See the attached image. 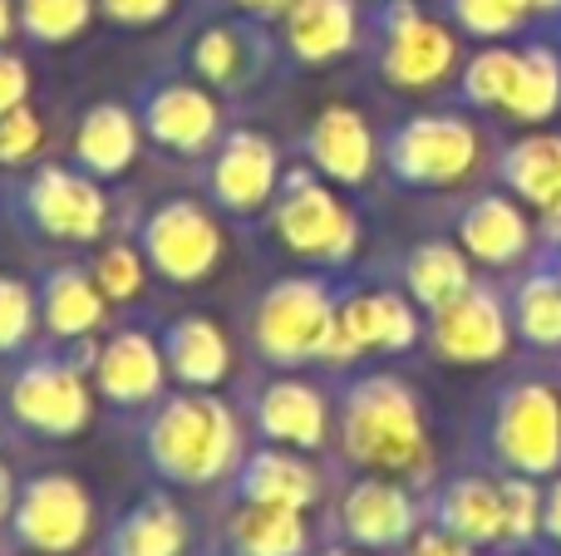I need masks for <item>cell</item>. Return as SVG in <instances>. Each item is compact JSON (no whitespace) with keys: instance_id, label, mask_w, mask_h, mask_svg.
<instances>
[{"instance_id":"30bf717a","label":"cell","mask_w":561,"mask_h":556,"mask_svg":"<svg viewBox=\"0 0 561 556\" xmlns=\"http://www.w3.org/2000/svg\"><path fill=\"white\" fill-rule=\"evenodd\" d=\"M419 305L404 286H340L335 325L325 335L320 364H355L359 355H404L419 345Z\"/></svg>"},{"instance_id":"8992f818","label":"cell","mask_w":561,"mask_h":556,"mask_svg":"<svg viewBox=\"0 0 561 556\" xmlns=\"http://www.w3.org/2000/svg\"><path fill=\"white\" fill-rule=\"evenodd\" d=\"M266 227L290 256H300L316 271H340L355 262L359 252V222L345 202H340L335 183L316 173V167L296 163L280 177V193L266 212Z\"/></svg>"},{"instance_id":"f907efd6","label":"cell","mask_w":561,"mask_h":556,"mask_svg":"<svg viewBox=\"0 0 561 556\" xmlns=\"http://www.w3.org/2000/svg\"><path fill=\"white\" fill-rule=\"evenodd\" d=\"M20 556H30V552H20Z\"/></svg>"},{"instance_id":"44dd1931","label":"cell","mask_w":561,"mask_h":556,"mask_svg":"<svg viewBox=\"0 0 561 556\" xmlns=\"http://www.w3.org/2000/svg\"><path fill=\"white\" fill-rule=\"evenodd\" d=\"M320 498H325V478H320V468L310 463V453L280 449V443H256V449H247L237 473L227 478V502L310 512Z\"/></svg>"},{"instance_id":"e575fe53","label":"cell","mask_w":561,"mask_h":556,"mask_svg":"<svg viewBox=\"0 0 561 556\" xmlns=\"http://www.w3.org/2000/svg\"><path fill=\"white\" fill-rule=\"evenodd\" d=\"M89 271H94L99 291L108 296V305H134L148 281V262L134 236L128 242H99L94 256H89Z\"/></svg>"},{"instance_id":"cb8c5ba5","label":"cell","mask_w":561,"mask_h":556,"mask_svg":"<svg viewBox=\"0 0 561 556\" xmlns=\"http://www.w3.org/2000/svg\"><path fill=\"white\" fill-rule=\"evenodd\" d=\"M365 35V15L359 0H296L280 20V49L290 65H330V59L350 55Z\"/></svg>"},{"instance_id":"52a82bcc","label":"cell","mask_w":561,"mask_h":556,"mask_svg":"<svg viewBox=\"0 0 561 556\" xmlns=\"http://www.w3.org/2000/svg\"><path fill=\"white\" fill-rule=\"evenodd\" d=\"M365 49L369 69L385 79L389 89H438L458 65V39L454 30H444L434 15L414 5V0H379L365 15Z\"/></svg>"},{"instance_id":"c3c4849f","label":"cell","mask_w":561,"mask_h":556,"mask_svg":"<svg viewBox=\"0 0 561 556\" xmlns=\"http://www.w3.org/2000/svg\"><path fill=\"white\" fill-rule=\"evenodd\" d=\"M316 556H369V552L350 547V542H335V547H325V552H316Z\"/></svg>"},{"instance_id":"ab89813d","label":"cell","mask_w":561,"mask_h":556,"mask_svg":"<svg viewBox=\"0 0 561 556\" xmlns=\"http://www.w3.org/2000/svg\"><path fill=\"white\" fill-rule=\"evenodd\" d=\"M45 143V124L30 104L0 114V167H25Z\"/></svg>"},{"instance_id":"8fae6325","label":"cell","mask_w":561,"mask_h":556,"mask_svg":"<svg viewBox=\"0 0 561 556\" xmlns=\"http://www.w3.org/2000/svg\"><path fill=\"white\" fill-rule=\"evenodd\" d=\"M488 449L507 473L552 478L561 468V399L537 380L497 390L488 414Z\"/></svg>"},{"instance_id":"9a60e30c","label":"cell","mask_w":561,"mask_h":556,"mask_svg":"<svg viewBox=\"0 0 561 556\" xmlns=\"http://www.w3.org/2000/svg\"><path fill=\"white\" fill-rule=\"evenodd\" d=\"M242 424L256 443L320 453L335 439V404L325 399L320 384L300 380L296 370H276L242 390Z\"/></svg>"},{"instance_id":"9c48e42d","label":"cell","mask_w":561,"mask_h":556,"mask_svg":"<svg viewBox=\"0 0 561 556\" xmlns=\"http://www.w3.org/2000/svg\"><path fill=\"white\" fill-rule=\"evenodd\" d=\"M379 163L399 187H454L473 173L478 134L458 114H409L385 134Z\"/></svg>"},{"instance_id":"681fc988","label":"cell","mask_w":561,"mask_h":556,"mask_svg":"<svg viewBox=\"0 0 561 556\" xmlns=\"http://www.w3.org/2000/svg\"><path fill=\"white\" fill-rule=\"evenodd\" d=\"M527 10H561V0H527Z\"/></svg>"},{"instance_id":"7bdbcfd3","label":"cell","mask_w":561,"mask_h":556,"mask_svg":"<svg viewBox=\"0 0 561 556\" xmlns=\"http://www.w3.org/2000/svg\"><path fill=\"white\" fill-rule=\"evenodd\" d=\"M399 556H478V547H468V542H458V537H448L444 528H419L414 537L399 547Z\"/></svg>"},{"instance_id":"603a6c76","label":"cell","mask_w":561,"mask_h":556,"mask_svg":"<svg viewBox=\"0 0 561 556\" xmlns=\"http://www.w3.org/2000/svg\"><path fill=\"white\" fill-rule=\"evenodd\" d=\"M138 148H144V124H138L134 104H114V99H99L79 114L75 124V143H69V163L79 173L99 177V183H118L128 167L138 163Z\"/></svg>"},{"instance_id":"4fadbf2b","label":"cell","mask_w":561,"mask_h":556,"mask_svg":"<svg viewBox=\"0 0 561 556\" xmlns=\"http://www.w3.org/2000/svg\"><path fill=\"white\" fill-rule=\"evenodd\" d=\"M134 114L144 138L173 158H207L222 128V99L197 74H158L144 79L134 94Z\"/></svg>"},{"instance_id":"7a4b0ae2","label":"cell","mask_w":561,"mask_h":556,"mask_svg":"<svg viewBox=\"0 0 561 556\" xmlns=\"http://www.w3.org/2000/svg\"><path fill=\"white\" fill-rule=\"evenodd\" d=\"M335 449L350 468L414 478L428 468V424L399 374H350L335 394Z\"/></svg>"},{"instance_id":"b9f144b4","label":"cell","mask_w":561,"mask_h":556,"mask_svg":"<svg viewBox=\"0 0 561 556\" xmlns=\"http://www.w3.org/2000/svg\"><path fill=\"white\" fill-rule=\"evenodd\" d=\"M30 104V65L15 55V49L0 45V114Z\"/></svg>"},{"instance_id":"836d02e7","label":"cell","mask_w":561,"mask_h":556,"mask_svg":"<svg viewBox=\"0 0 561 556\" xmlns=\"http://www.w3.org/2000/svg\"><path fill=\"white\" fill-rule=\"evenodd\" d=\"M94 0H15V30L39 49L69 45L94 20Z\"/></svg>"},{"instance_id":"e0dca14e","label":"cell","mask_w":561,"mask_h":556,"mask_svg":"<svg viewBox=\"0 0 561 556\" xmlns=\"http://www.w3.org/2000/svg\"><path fill=\"white\" fill-rule=\"evenodd\" d=\"M419 532V502L404 478L359 473L335 502V537L359 552H399Z\"/></svg>"},{"instance_id":"3957f363","label":"cell","mask_w":561,"mask_h":556,"mask_svg":"<svg viewBox=\"0 0 561 556\" xmlns=\"http://www.w3.org/2000/svg\"><path fill=\"white\" fill-rule=\"evenodd\" d=\"M0 212L39 246H94L108 232V193L75 163H39L15 183H0Z\"/></svg>"},{"instance_id":"60d3db41","label":"cell","mask_w":561,"mask_h":556,"mask_svg":"<svg viewBox=\"0 0 561 556\" xmlns=\"http://www.w3.org/2000/svg\"><path fill=\"white\" fill-rule=\"evenodd\" d=\"M94 5H99V15L114 20V25L138 30V25H158V20H168L178 0H94Z\"/></svg>"},{"instance_id":"7c38bea8","label":"cell","mask_w":561,"mask_h":556,"mask_svg":"<svg viewBox=\"0 0 561 556\" xmlns=\"http://www.w3.org/2000/svg\"><path fill=\"white\" fill-rule=\"evenodd\" d=\"M94 532V498L89 488L65 468H45L20 478L15 518H10L5 537L15 542V552L30 556H69L79 552Z\"/></svg>"},{"instance_id":"f35d334b","label":"cell","mask_w":561,"mask_h":556,"mask_svg":"<svg viewBox=\"0 0 561 556\" xmlns=\"http://www.w3.org/2000/svg\"><path fill=\"white\" fill-rule=\"evenodd\" d=\"M497 488H503V528H507V542L527 547V542L542 532V488H537L533 478H523V473L503 478Z\"/></svg>"},{"instance_id":"5bb4252c","label":"cell","mask_w":561,"mask_h":556,"mask_svg":"<svg viewBox=\"0 0 561 556\" xmlns=\"http://www.w3.org/2000/svg\"><path fill=\"white\" fill-rule=\"evenodd\" d=\"M280 153L266 134L256 128H227L213 143V153L203 158V193L232 222H256L272 212L280 193Z\"/></svg>"},{"instance_id":"ba28073f","label":"cell","mask_w":561,"mask_h":556,"mask_svg":"<svg viewBox=\"0 0 561 556\" xmlns=\"http://www.w3.org/2000/svg\"><path fill=\"white\" fill-rule=\"evenodd\" d=\"M213 202L197 197H163L134 227V242L144 252L148 271L168 286H203L222 266V222Z\"/></svg>"},{"instance_id":"7402d4cb","label":"cell","mask_w":561,"mask_h":556,"mask_svg":"<svg viewBox=\"0 0 561 556\" xmlns=\"http://www.w3.org/2000/svg\"><path fill=\"white\" fill-rule=\"evenodd\" d=\"M35 305L49 340H89L104 335L108 296L99 291L89 262H49L35 271Z\"/></svg>"},{"instance_id":"bcb514c9","label":"cell","mask_w":561,"mask_h":556,"mask_svg":"<svg viewBox=\"0 0 561 556\" xmlns=\"http://www.w3.org/2000/svg\"><path fill=\"white\" fill-rule=\"evenodd\" d=\"M542 532L561 547V478L542 493Z\"/></svg>"},{"instance_id":"f6af8a7d","label":"cell","mask_w":561,"mask_h":556,"mask_svg":"<svg viewBox=\"0 0 561 556\" xmlns=\"http://www.w3.org/2000/svg\"><path fill=\"white\" fill-rule=\"evenodd\" d=\"M15 498H20V478L10 473V463L0 459V532H10V518H15Z\"/></svg>"},{"instance_id":"8d00e7d4","label":"cell","mask_w":561,"mask_h":556,"mask_svg":"<svg viewBox=\"0 0 561 556\" xmlns=\"http://www.w3.org/2000/svg\"><path fill=\"white\" fill-rule=\"evenodd\" d=\"M513 79H517V49H478L463 65L458 94L473 108H503L507 94H513Z\"/></svg>"},{"instance_id":"d6986e66","label":"cell","mask_w":561,"mask_h":556,"mask_svg":"<svg viewBox=\"0 0 561 556\" xmlns=\"http://www.w3.org/2000/svg\"><path fill=\"white\" fill-rule=\"evenodd\" d=\"M428 350L448 364H493L507 355L513 340V311L503 305V296L488 286H468L458 301L428 311Z\"/></svg>"},{"instance_id":"ac0fdd59","label":"cell","mask_w":561,"mask_h":556,"mask_svg":"<svg viewBox=\"0 0 561 556\" xmlns=\"http://www.w3.org/2000/svg\"><path fill=\"white\" fill-rule=\"evenodd\" d=\"M168 360L158 335L138 331V325H118V331L99 335V355H94V394L118 414H144L148 404H158L168 394Z\"/></svg>"},{"instance_id":"f1b7e54d","label":"cell","mask_w":561,"mask_h":556,"mask_svg":"<svg viewBox=\"0 0 561 556\" xmlns=\"http://www.w3.org/2000/svg\"><path fill=\"white\" fill-rule=\"evenodd\" d=\"M222 547L227 556H306L310 552L306 512L232 502L227 528H222Z\"/></svg>"},{"instance_id":"2e32d148","label":"cell","mask_w":561,"mask_h":556,"mask_svg":"<svg viewBox=\"0 0 561 556\" xmlns=\"http://www.w3.org/2000/svg\"><path fill=\"white\" fill-rule=\"evenodd\" d=\"M280 55L286 49H280L266 20L232 15L197 30L193 49H187V74H197L213 94H252L276 74Z\"/></svg>"},{"instance_id":"1f68e13d","label":"cell","mask_w":561,"mask_h":556,"mask_svg":"<svg viewBox=\"0 0 561 556\" xmlns=\"http://www.w3.org/2000/svg\"><path fill=\"white\" fill-rule=\"evenodd\" d=\"M557 104H561V59L547 45L523 49L503 114H513L517 124H542V118L557 114Z\"/></svg>"},{"instance_id":"484cf974","label":"cell","mask_w":561,"mask_h":556,"mask_svg":"<svg viewBox=\"0 0 561 556\" xmlns=\"http://www.w3.org/2000/svg\"><path fill=\"white\" fill-rule=\"evenodd\" d=\"M428 518L434 528H444L448 537L468 542V547H497L507 542L503 528V488L488 478H448L444 488L428 502Z\"/></svg>"},{"instance_id":"4316f807","label":"cell","mask_w":561,"mask_h":556,"mask_svg":"<svg viewBox=\"0 0 561 556\" xmlns=\"http://www.w3.org/2000/svg\"><path fill=\"white\" fill-rule=\"evenodd\" d=\"M458 242L483 266H513V262H523L527 246H533V227H527L517 202H507V197H497V193H483L458 212Z\"/></svg>"},{"instance_id":"5b68a950","label":"cell","mask_w":561,"mask_h":556,"mask_svg":"<svg viewBox=\"0 0 561 556\" xmlns=\"http://www.w3.org/2000/svg\"><path fill=\"white\" fill-rule=\"evenodd\" d=\"M94 384L89 370L65 350H25L5 380V414L20 433L39 443H65L84 433L89 414H94Z\"/></svg>"},{"instance_id":"f546056e","label":"cell","mask_w":561,"mask_h":556,"mask_svg":"<svg viewBox=\"0 0 561 556\" xmlns=\"http://www.w3.org/2000/svg\"><path fill=\"white\" fill-rule=\"evenodd\" d=\"M399 286L404 296L419 305V311H438V305L458 301V296L473 286V271H468V252L454 242H419L404 252L399 262Z\"/></svg>"},{"instance_id":"ffe728a7","label":"cell","mask_w":561,"mask_h":556,"mask_svg":"<svg viewBox=\"0 0 561 556\" xmlns=\"http://www.w3.org/2000/svg\"><path fill=\"white\" fill-rule=\"evenodd\" d=\"M296 153L335 187H365L379 167V138L369 118L350 104H325L296 138Z\"/></svg>"},{"instance_id":"83f0119b","label":"cell","mask_w":561,"mask_h":556,"mask_svg":"<svg viewBox=\"0 0 561 556\" xmlns=\"http://www.w3.org/2000/svg\"><path fill=\"white\" fill-rule=\"evenodd\" d=\"M187 518L168 493H144L114 518L104 537V556H183Z\"/></svg>"},{"instance_id":"d590c367","label":"cell","mask_w":561,"mask_h":556,"mask_svg":"<svg viewBox=\"0 0 561 556\" xmlns=\"http://www.w3.org/2000/svg\"><path fill=\"white\" fill-rule=\"evenodd\" d=\"M35 325H39L35 281L0 271V360H20L25 350H35Z\"/></svg>"},{"instance_id":"74e56055","label":"cell","mask_w":561,"mask_h":556,"mask_svg":"<svg viewBox=\"0 0 561 556\" xmlns=\"http://www.w3.org/2000/svg\"><path fill=\"white\" fill-rule=\"evenodd\" d=\"M448 10H454L458 30H468V35L503 39V35H513V30L523 25L527 0H448Z\"/></svg>"},{"instance_id":"ee69618b","label":"cell","mask_w":561,"mask_h":556,"mask_svg":"<svg viewBox=\"0 0 561 556\" xmlns=\"http://www.w3.org/2000/svg\"><path fill=\"white\" fill-rule=\"evenodd\" d=\"M232 15H247V20H266V25H280L286 20V10L296 5V0H222Z\"/></svg>"},{"instance_id":"277c9868","label":"cell","mask_w":561,"mask_h":556,"mask_svg":"<svg viewBox=\"0 0 561 556\" xmlns=\"http://www.w3.org/2000/svg\"><path fill=\"white\" fill-rule=\"evenodd\" d=\"M335 305L340 281L330 276H276L247 305V345L266 370H300L310 360L320 364Z\"/></svg>"},{"instance_id":"d6a6232c","label":"cell","mask_w":561,"mask_h":556,"mask_svg":"<svg viewBox=\"0 0 561 556\" xmlns=\"http://www.w3.org/2000/svg\"><path fill=\"white\" fill-rule=\"evenodd\" d=\"M513 325L527 345L537 350H557L561 345V276L533 271L513 291Z\"/></svg>"},{"instance_id":"7dc6e473","label":"cell","mask_w":561,"mask_h":556,"mask_svg":"<svg viewBox=\"0 0 561 556\" xmlns=\"http://www.w3.org/2000/svg\"><path fill=\"white\" fill-rule=\"evenodd\" d=\"M15 35V0H0V45Z\"/></svg>"},{"instance_id":"d4e9b609","label":"cell","mask_w":561,"mask_h":556,"mask_svg":"<svg viewBox=\"0 0 561 556\" xmlns=\"http://www.w3.org/2000/svg\"><path fill=\"white\" fill-rule=\"evenodd\" d=\"M158 345H163V360L173 384L183 390H217L232 370V345H227L222 325L203 311H183L158 331Z\"/></svg>"},{"instance_id":"4dcf8cb0","label":"cell","mask_w":561,"mask_h":556,"mask_svg":"<svg viewBox=\"0 0 561 556\" xmlns=\"http://www.w3.org/2000/svg\"><path fill=\"white\" fill-rule=\"evenodd\" d=\"M503 183L513 187L523 202L537 212H557L561 207V138L557 134H533L503 153Z\"/></svg>"},{"instance_id":"6da1fadb","label":"cell","mask_w":561,"mask_h":556,"mask_svg":"<svg viewBox=\"0 0 561 556\" xmlns=\"http://www.w3.org/2000/svg\"><path fill=\"white\" fill-rule=\"evenodd\" d=\"M144 468L168 488H213L237 473L247 453V424L217 390H183L148 404L134 424Z\"/></svg>"}]
</instances>
